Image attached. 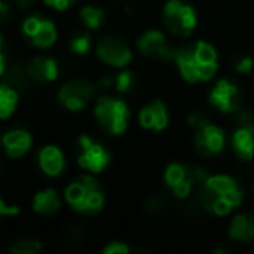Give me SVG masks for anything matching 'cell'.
I'll list each match as a JSON object with an SVG mask.
<instances>
[{"mask_svg": "<svg viewBox=\"0 0 254 254\" xmlns=\"http://www.w3.org/2000/svg\"><path fill=\"white\" fill-rule=\"evenodd\" d=\"M5 78H7V84H11L12 87H16L18 91H26V89L32 85L28 71H26V63L11 64V66L7 68V71H5Z\"/></svg>", "mask_w": 254, "mask_h": 254, "instance_id": "obj_25", "label": "cell"}, {"mask_svg": "<svg viewBox=\"0 0 254 254\" xmlns=\"http://www.w3.org/2000/svg\"><path fill=\"white\" fill-rule=\"evenodd\" d=\"M7 58H9L7 44H5V39H4V37L0 35V77H4L5 71H7V68H9Z\"/></svg>", "mask_w": 254, "mask_h": 254, "instance_id": "obj_33", "label": "cell"}, {"mask_svg": "<svg viewBox=\"0 0 254 254\" xmlns=\"http://www.w3.org/2000/svg\"><path fill=\"white\" fill-rule=\"evenodd\" d=\"M19 214V207L18 205L7 204L4 198L0 197V219L4 218H14V216Z\"/></svg>", "mask_w": 254, "mask_h": 254, "instance_id": "obj_35", "label": "cell"}, {"mask_svg": "<svg viewBox=\"0 0 254 254\" xmlns=\"http://www.w3.org/2000/svg\"><path fill=\"white\" fill-rule=\"evenodd\" d=\"M14 4L18 5L19 9H30L37 4V0H14Z\"/></svg>", "mask_w": 254, "mask_h": 254, "instance_id": "obj_36", "label": "cell"}, {"mask_svg": "<svg viewBox=\"0 0 254 254\" xmlns=\"http://www.w3.org/2000/svg\"><path fill=\"white\" fill-rule=\"evenodd\" d=\"M233 70L240 75H247L254 70V61L251 56H246V54H239V56L233 60Z\"/></svg>", "mask_w": 254, "mask_h": 254, "instance_id": "obj_29", "label": "cell"}, {"mask_svg": "<svg viewBox=\"0 0 254 254\" xmlns=\"http://www.w3.org/2000/svg\"><path fill=\"white\" fill-rule=\"evenodd\" d=\"M197 11L185 0H167L162 7V25L174 37H190L197 28Z\"/></svg>", "mask_w": 254, "mask_h": 254, "instance_id": "obj_6", "label": "cell"}, {"mask_svg": "<svg viewBox=\"0 0 254 254\" xmlns=\"http://www.w3.org/2000/svg\"><path fill=\"white\" fill-rule=\"evenodd\" d=\"M253 198H254V183H253Z\"/></svg>", "mask_w": 254, "mask_h": 254, "instance_id": "obj_38", "label": "cell"}, {"mask_svg": "<svg viewBox=\"0 0 254 254\" xmlns=\"http://www.w3.org/2000/svg\"><path fill=\"white\" fill-rule=\"evenodd\" d=\"M139 78L136 75V71L127 70V68H122L119 70L115 75H113V89H115L119 94H131L138 89Z\"/></svg>", "mask_w": 254, "mask_h": 254, "instance_id": "obj_23", "label": "cell"}, {"mask_svg": "<svg viewBox=\"0 0 254 254\" xmlns=\"http://www.w3.org/2000/svg\"><path fill=\"white\" fill-rule=\"evenodd\" d=\"M68 47H70L71 54L78 58H84L91 53L92 49V35L87 28L85 30H77L70 35V40H68Z\"/></svg>", "mask_w": 254, "mask_h": 254, "instance_id": "obj_24", "label": "cell"}, {"mask_svg": "<svg viewBox=\"0 0 254 254\" xmlns=\"http://www.w3.org/2000/svg\"><path fill=\"white\" fill-rule=\"evenodd\" d=\"M84 228H82V225H71L70 228L64 232V246L70 247V249H75V247H78L82 242H84Z\"/></svg>", "mask_w": 254, "mask_h": 254, "instance_id": "obj_27", "label": "cell"}, {"mask_svg": "<svg viewBox=\"0 0 254 254\" xmlns=\"http://www.w3.org/2000/svg\"><path fill=\"white\" fill-rule=\"evenodd\" d=\"M19 105V91L7 82L0 84V122L14 115Z\"/></svg>", "mask_w": 254, "mask_h": 254, "instance_id": "obj_21", "label": "cell"}, {"mask_svg": "<svg viewBox=\"0 0 254 254\" xmlns=\"http://www.w3.org/2000/svg\"><path fill=\"white\" fill-rule=\"evenodd\" d=\"M193 146L195 152L200 157L212 159V157H218L223 152L226 138L221 127H218L212 122H207L205 126L193 129Z\"/></svg>", "mask_w": 254, "mask_h": 254, "instance_id": "obj_13", "label": "cell"}, {"mask_svg": "<svg viewBox=\"0 0 254 254\" xmlns=\"http://www.w3.org/2000/svg\"><path fill=\"white\" fill-rule=\"evenodd\" d=\"M232 150L240 160L254 159V120H242L232 132Z\"/></svg>", "mask_w": 254, "mask_h": 254, "instance_id": "obj_18", "label": "cell"}, {"mask_svg": "<svg viewBox=\"0 0 254 254\" xmlns=\"http://www.w3.org/2000/svg\"><path fill=\"white\" fill-rule=\"evenodd\" d=\"M14 16V9L7 0H0V26L7 25Z\"/></svg>", "mask_w": 254, "mask_h": 254, "instance_id": "obj_34", "label": "cell"}, {"mask_svg": "<svg viewBox=\"0 0 254 254\" xmlns=\"http://www.w3.org/2000/svg\"><path fill=\"white\" fill-rule=\"evenodd\" d=\"M94 120L108 136H122L129 127L131 108L119 96L103 94L94 101Z\"/></svg>", "mask_w": 254, "mask_h": 254, "instance_id": "obj_4", "label": "cell"}, {"mask_svg": "<svg viewBox=\"0 0 254 254\" xmlns=\"http://www.w3.org/2000/svg\"><path fill=\"white\" fill-rule=\"evenodd\" d=\"M26 71H28V77L32 80V84L49 85L60 78L61 66L54 56L39 54V56H33L26 63Z\"/></svg>", "mask_w": 254, "mask_h": 254, "instance_id": "obj_15", "label": "cell"}, {"mask_svg": "<svg viewBox=\"0 0 254 254\" xmlns=\"http://www.w3.org/2000/svg\"><path fill=\"white\" fill-rule=\"evenodd\" d=\"M173 63L176 64L181 78L188 84L209 82L218 73V51L205 40H197L176 47Z\"/></svg>", "mask_w": 254, "mask_h": 254, "instance_id": "obj_1", "label": "cell"}, {"mask_svg": "<svg viewBox=\"0 0 254 254\" xmlns=\"http://www.w3.org/2000/svg\"><path fill=\"white\" fill-rule=\"evenodd\" d=\"M207 122H211L209 115L205 112H202V110H193V112L188 115V126H190L191 129H198V127L205 126Z\"/></svg>", "mask_w": 254, "mask_h": 254, "instance_id": "obj_31", "label": "cell"}, {"mask_svg": "<svg viewBox=\"0 0 254 254\" xmlns=\"http://www.w3.org/2000/svg\"><path fill=\"white\" fill-rule=\"evenodd\" d=\"M9 251L12 254H39L42 251V242L37 237L21 235L14 239V242L9 246Z\"/></svg>", "mask_w": 254, "mask_h": 254, "instance_id": "obj_26", "label": "cell"}, {"mask_svg": "<svg viewBox=\"0 0 254 254\" xmlns=\"http://www.w3.org/2000/svg\"><path fill=\"white\" fill-rule=\"evenodd\" d=\"M112 162V153L105 143L91 134H80L77 139V164L91 174H101Z\"/></svg>", "mask_w": 254, "mask_h": 254, "instance_id": "obj_8", "label": "cell"}, {"mask_svg": "<svg viewBox=\"0 0 254 254\" xmlns=\"http://www.w3.org/2000/svg\"><path fill=\"white\" fill-rule=\"evenodd\" d=\"M2 171H4V162H2V159H0V174H2Z\"/></svg>", "mask_w": 254, "mask_h": 254, "instance_id": "obj_37", "label": "cell"}, {"mask_svg": "<svg viewBox=\"0 0 254 254\" xmlns=\"http://www.w3.org/2000/svg\"><path fill=\"white\" fill-rule=\"evenodd\" d=\"M136 49L139 51V54H141L143 58L173 63L176 47L171 46L169 39H167V35L162 30L150 28L138 37V40H136Z\"/></svg>", "mask_w": 254, "mask_h": 254, "instance_id": "obj_11", "label": "cell"}, {"mask_svg": "<svg viewBox=\"0 0 254 254\" xmlns=\"http://www.w3.org/2000/svg\"><path fill=\"white\" fill-rule=\"evenodd\" d=\"M78 19L89 32H96L106 23V12L103 7L94 4H85L78 9Z\"/></svg>", "mask_w": 254, "mask_h": 254, "instance_id": "obj_22", "label": "cell"}, {"mask_svg": "<svg viewBox=\"0 0 254 254\" xmlns=\"http://www.w3.org/2000/svg\"><path fill=\"white\" fill-rule=\"evenodd\" d=\"M209 101L218 112L235 115L244 108V94L240 87L230 78H219L209 92Z\"/></svg>", "mask_w": 254, "mask_h": 254, "instance_id": "obj_12", "label": "cell"}, {"mask_svg": "<svg viewBox=\"0 0 254 254\" xmlns=\"http://www.w3.org/2000/svg\"><path fill=\"white\" fill-rule=\"evenodd\" d=\"M209 173L200 166H191L183 162H171L164 169V183L176 198L183 200L191 195L205 181Z\"/></svg>", "mask_w": 254, "mask_h": 254, "instance_id": "obj_5", "label": "cell"}, {"mask_svg": "<svg viewBox=\"0 0 254 254\" xmlns=\"http://www.w3.org/2000/svg\"><path fill=\"white\" fill-rule=\"evenodd\" d=\"M64 198L60 195V191L54 188H44L39 190L32 198V209L35 214H39L40 218H51L56 216L61 211Z\"/></svg>", "mask_w": 254, "mask_h": 254, "instance_id": "obj_19", "label": "cell"}, {"mask_svg": "<svg viewBox=\"0 0 254 254\" xmlns=\"http://www.w3.org/2000/svg\"><path fill=\"white\" fill-rule=\"evenodd\" d=\"M0 146L4 150L5 157L16 160L25 157L33 146V136L28 129L23 127H11L5 132H2Z\"/></svg>", "mask_w": 254, "mask_h": 254, "instance_id": "obj_16", "label": "cell"}, {"mask_svg": "<svg viewBox=\"0 0 254 254\" xmlns=\"http://www.w3.org/2000/svg\"><path fill=\"white\" fill-rule=\"evenodd\" d=\"M96 56L106 66L122 70V68H127L132 63L134 51L126 39L115 35V33H110V35L101 37L96 42Z\"/></svg>", "mask_w": 254, "mask_h": 254, "instance_id": "obj_9", "label": "cell"}, {"mask_svg": "<svg viewBox=\"0 0 254 254\" xmlns=\"http://www.w3.org/2000/svg\"><path fill=\"white\" fill-rule=\"evenodd\" d=\"M63 198L68 207L82 216H96L105 209L106 193L96 174H80L66 185Z\"/></svg>", "mask_w": 254, "mask_h": 254, "instance_id": "obj_3", "label": "cell"}, {"mask_svg": "<svg viewBox=\"0 0 254 254\" xmlns=\"http://www.w3.org/2000/svg\"><path fill=\"white\" fill-rule=\"evenodd\" d=\"M169 108L162 99H150L141 106L138 113V122L141 129L150 132H162L169 126Z\"/></svg>", "mask_w": 254, "mask_h": 254, "instance_id": "obj_14", "label": "cell"}, {"mask_svg": "<svg viewBox=\"0 0 254 254\" xmlns=\"http://www.w3.org/2000/svg\"><path fill=\"white\" fill-rule=\"evenodd\" d=\"M244 200V190L239 181L226 174H209L197 190V202L205 212L228 216Z\"/></svg>", "mask_w": 254, "mask_h": 254, "instance_id": "obj_2", "label": "cell"}, {"mask_svg": "<svg viewBox=\"0 0 254 254\" xmlns=\"http://www.w3.org/2000/svg\"><path fill=\"white\" fill-rule=\"evenodd\" d=\"M228 237L235 242H254V214L240 212L232 219Z\"/></svg>", "mask_w": 254, "mask_h": 254, "instance_id": "obj_20", "label": "cell"}, {"mask_svg": "<svg viewBox=\"0 0 254 254\" xmlns=\"http://www.w3.org/2000/svg\"><path fill=\"white\" fill-rule=\"evenodd\" d=\"M42 2L49 9H53V11L64 12V11H68V9H70L77 0H42Z\"/></svg>", "mask_w": 254, "mask_h": 254, "instance_id": "obj_32", "label": "cell"}, {"mask_svg": "<svg viewBox=\"0 0 254 254\" xmlns=\"http://www.w3.org/2000/svg\"><path fill=\"white\" fill-rule=\"evenodd\" d=\"M21 33L35 49H51L60 37L56 23L40 14H32L23 19Z\"/></svg>", "mask_w": 254, "mask_h": 254, "instance_id": "obj_10", "label": "cell"}, {"mask_svg": "<svg viewBox=\"0 0 254 254\" xmlns=\"http://www.w3.org/2000/svg\"><path fill=\"white\" fill-rule=\"evenodd\" d=\"M37 162L47 178H60L66 171V157L58 145H44L37 153Z\"/></svg>", "mask_w": 254, "mask_h": 254, "instance_id": "obj_17", "label": "cell"}, {"mask_svg": "<svg viewBox=\"0 0 254 254\" xmlns=\"http://www.w3.org/2000/svg\"><path fill=\"white\" fill-rule=\"evenodd\" d=\"M0 141H2V131H0Z\"/></svg>", "mask_w": 254, "mask_h": 254, "instance_id": "obj_39", "label": "cell"}, {"mask_svg": "<svg viewBox=\"0 0 254 254\" xmlns=\"http://www.w3.org/2000/svg\"><path fill=\"white\" fill-rule=\"evenodd\" d=\"M167 207V200L164 195H152V197H148V200H146L145 204V211L148 212L150 216H159L162 214L164 211H166Z\"/></svg>", "mask_w": 254, "mask_h": 254, "instance_id": "obj_28", "label": "cell"}, {"mask_svg": "<svg viewBox=\"0 0 254 254\" xmlns=\"http://www.w3.org/2000/svg\"><path fill=\"white\" fill-rule=\"evenodd\" d=\"M131 247L122 240H112L103 247V254H131Z\"/></svg>", "mask_w": 254, "mask_h": 254, "instance_id": "obj_30", "label": "cell"}, {"mask_svg": "<svg viewBox=\"0 0 254 254\" xmlns=\"http://www.w3.org/2000/svg\"><path fill=\"white\" fill-rule=\"evenodd\" d=\"M96 84L91 82L89 78L84 77H73L68 78L64 84H61V87L56 92L58 105L63 110L71 113H77L85 110L91 101L94 99L96 94Z\"/></svg>", "mask_w": 254, "mask_h": 254, "instance_id": "obj_7", "label": "cell"}]
</instances>
